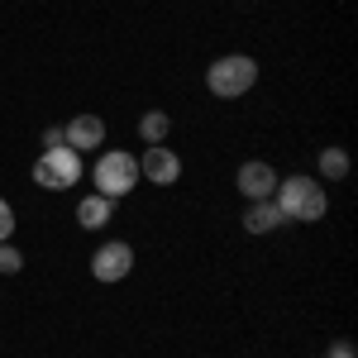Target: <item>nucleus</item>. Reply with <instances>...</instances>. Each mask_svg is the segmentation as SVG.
<instances>
[{
	"instance_id": "4",
	"label": "nucleus",
	"mask_w": 358,
	"mask_h": 358,
	"mask_svg": "<svg viewBox=\"0 0 358 358\" xmlns=\"http://www.w3.org/2000/svg\"><path fill=\"white\" fill-rule=\"evenodd\" d=\"M34 182H38L43 192H67V187H77V182H82V153L67 148V143L43 148L38 163H34Z\"/></svg>"
},
{
	"instance_id": "6",
	"label": "nucleus",
	"mask_w": 358,
	"mask_h": 358,
	"mask_svg": "<svg viewBox=\"0 0 358 358\" xmlns=\"http://www.w3.org/2000/svg\"><path fill=\"white\" fill-rule=\"evenodd\" d=\"M138 177L153 182V187H172V182H182V158L167 143H148L143 158H138Z\"/></svg>"
},
{
	"instance_id": "15",
	"label": "nucleus",
	"mask_w": 358,
	"mask_h": 358,
	"mask_svg": "<svg viewBox=\"0 0 358 358\" xmlns=\"http://www.w3.org/2000/svg\"><path fill=\"white\" fill-rule=\"evenodd\" d=\"M330 358H354V349H349V344H334V349H330Z\"/></svg>"
},
{
	"instance_id": "2",
	"label": "nucleus",
	"mask_w": 358,
	"mask_h": 358,
	"mask_svg": "<svg viewBox=\"0 0 358 358\" xmlns=\"http://www.w3.org/2000/svg\"><path fill=\"white\" fill-rule=\"evenodd\" d=\"M253 82H258V62H253V57H244V53L215 57V62H210V72H206L210 96H220V101H234V96L253 91Z\"/></svg>"
},
{
	"instance_id": "11",
	"label": "nucleus",
	"mask_w": 358,
	"mask_h": 358,
	"mask_svg": "<svg viewBox=\"0 0 358 358\" xmlns=\"http://www.w3.org/2000/svg\"><path fill=\"white\" fill-rule=\"evenodd\" d=\"M167 129H172V120H167L163 110L138 115V138H143V143H167Z\"/></svg>"
},
{
	"instance_id": "12",
	"label": "nucleus",
	"mask_w": 358,
	"mask_h": 358,
	"mask_svg": "<svg viewBox=\"0 0 358 358\" xmlns=\"http://www.w3.org/2000/svg\"><path fill=\"white\" fill-rule=\"evenodd\" d=\"M344 172H349V153H344V148H325V153H320V177H325V182H339Z\"/></svg>"
},
{
	"instance_id": "5",
	"label": "nucleus",
	"mask_w": 358,
	"mask_h": 358,
	"mask_svg": "<svg viewBox=\"0 0 358 358\" xmlns=\"http://www.w3.org/2000/svg\"><path fill=\"white\" fill-rule=\"evenodd\" d=\"M129 273H134V248L124 239H110V244H101L91 253V277L96 282H124Z\"/></svg>"
},
{
	"instance_id": "14",
	"label": "nucleus",
	"mask_w": 358,
	"mask_h": 358,
	"mask_svg": "<svg viewBox=\"0 0 358 358\" xmlns=\"http://www.w3.org/2000/svg\"><path fill=\"white\" fill-rule=\"evenodd\" d=\"M10 234H15V210H10V201L0 196V244H10Z\"/></svg>"
},
{
	"instance_id": "9",
	"label": "nucleus",
	"mask_w": 358,
	"mask_h": 358,
	"mask_svg": "<svg viewBox=\"0 0 358 358\" xmlns=\"http://www.w3.org/2000/svg\"><path fill=\"white\" fill-rule=\"evenodd\" d=\"M277 224H287V220H282V210H277L273 196H268V201H248V210H244V229L248 234H273Z\"/></svg>"
},
{
	"instance_id": "10",
	"label": "nucleus",
	"mask_w": 358,
	"mask_h": 358,
	"mask_svg": "<svg viewBox=\"0 0 358 358\" xmlns=\"http://www.w3.org/2000/svg\"><path fill=\"white\" fill-rule=\"evenodd\" d=\"M110 206H115V201H106V196H86L82 206H77L82 229H101V224H110Z\"/></svg>"
},
{
	"instance_id": "1",
	"label": "nucleus",
	"mask_w": 358,
	"mask_h": 358,
	"mask_svg": "<svg viewBox=\"0 0 358 358\" xmlns=\"http://www.w3.org/2000/svg\"><path fill=\"white\" fill-rule=\"evenodd\" d=\"M277 210H282V220H296V224H315L325 220V210H330V196L325 187L315 182V177H287V182H277Z\"/></svg>"
},
{
	"instance_id": "3",
	"label": "nucleus",
	"mask_w": 358,
	"mask_h": 358,
	"mask_svg": "<svg viewBox=\"0 0 358 358\" xmlns=\"http://www.w3.org/2000/svg\"><path fill=\"white\" fill-rule=\"evenodd\" d=\"M96 196H106V201H120V196H129L138 187V158L134 153H120V148H110V153H101L96 158Z\"/></svg>"
},
{
	"instance_id": "13",
	"label": "nucleus",
	"mask_w": 358,
	"mask_h": 358,
	"mask_svg": "<svg viewBox=\"0 0 358 358\" xmlns=\"http://www.w3.org/2000/svg\"><path fill=\"white\" fill-rule=\"evenodd\" d=\"M24 268V253H15L10 244H0V273H20Z\"/></svg>"
},
{
	"instance_id": "8",
	"label": "nucleus",
	"mask_w": 358,
	"mask_h": 358,
	"mask_svg": "<svg viewBox=\"0 0 358 358\" xmlns=\"http://www.w3.org/2000/svg\"><path fill=\"white\" fill-rule=\"evenodd\" d=\"M234 182H239V192H244V201H268V196L277 192V182H282V177H277V172H273L268 163H244Z\"/></svg>"
},
{
	"instance_id": "7",
	"label": "nucleus",
	"mask_w": 358,
	"mask_h": 358,
	"mask_svg": "<svg viewBox=\"0 0 358 358\" xmlns=\"http://www.w3.org/2000/svg\"><path fill=\"white\" fill-rule=\"evenodd\" d=\"M62 143H67V148H77V153L101 148V143H106V120H101V115H77V120H67Z\"/></svg>"
}]
</instances>
